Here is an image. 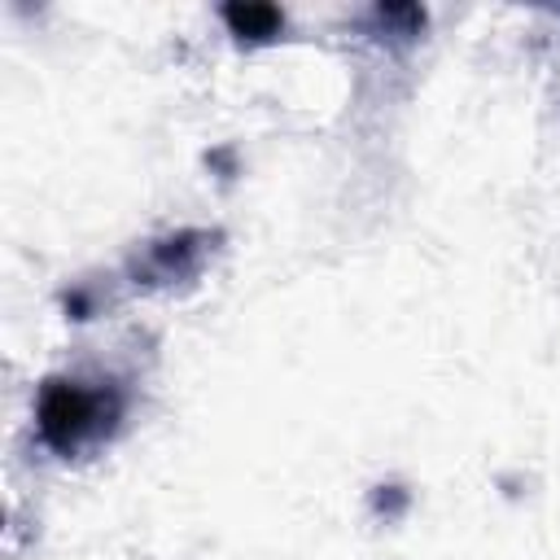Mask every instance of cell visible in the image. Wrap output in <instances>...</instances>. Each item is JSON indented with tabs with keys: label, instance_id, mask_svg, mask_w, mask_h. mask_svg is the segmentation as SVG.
<instances>
[{
	"label": "cell",
	"instance_id": "2",
	"mask_svg": "<svg viewBox=\"0 0 560 560\" xmlns=\"http://www.w3.org/2000/svg\"><path fill=\"white\" fill-rule=\"evenodd\" d=\"M223 18L232 22V31H236V35H254V39L276 35V26H280V13H276V9H267V4H249V9H223Z\"/></svg>",
	"mask_w": 560,
	"mask_h": 560
},
{
	"label": "cell",
	"instance_id": "1",
	"mask_svg": "<svg viewBox=\"0 0 560 560\" xmlns=\"http://www.w3.org/2000/svg\"><path fill=\"white\" fill-rule=\"evenodd\" d=\"M118 416H122V398L109 385L48 381L39 389V438L61 455H74L109 438Z\"/></svg>",
	"mask_w": 560,
	"mask_h": 560
}]
</instances>
